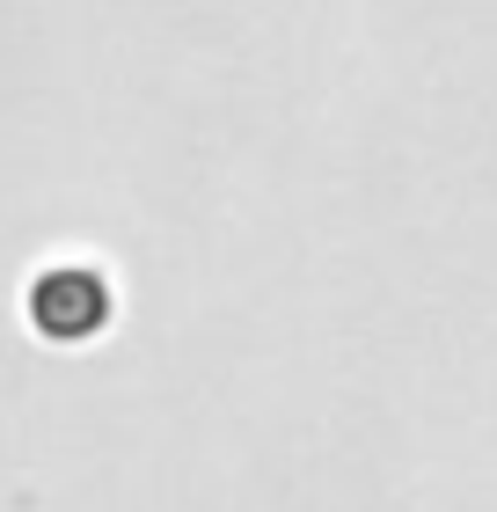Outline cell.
I'll return each instance as SVG.
<instances>
[{
  "mask_svg": "<svg viewBox=\"0 0 497 512\" xmlns=\"http://www.w3.org/2000/svg\"><path fill=\"white\" fill-rule=\"evenodd\" d=\"M117 278L110 264L96 256H59V264H44L30 286H22V322H30V337L59 344V352H81V344H103L117 330Z\"/></svg>",
  "mask_w": 497,
  "mask_h": 512,
  "instance_id": "obj_1",
  "label": "cell"
}]
</instances>
